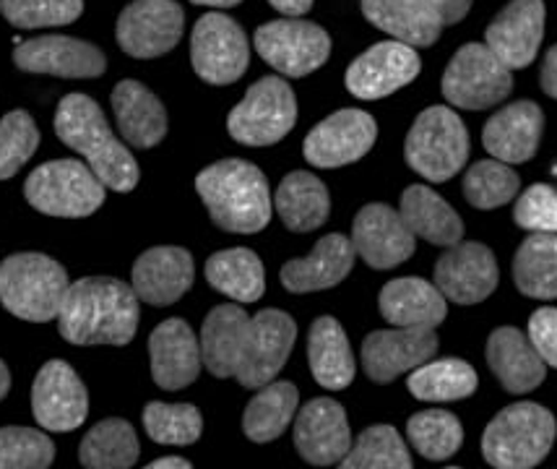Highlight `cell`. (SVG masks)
I'll return each mask as SVG.
<instances>
[{
	"mask_svg": "<svg viewBox=\"0 0 557 469\" xmlns=\"http://www.w3.org/2000/svg\"><path fill=\"white\" fill-rule=\"evenodd\" d=\"M58 329L71 345H128L138 329V295L112 276H86L69 284Z\"/></svg>",
	"mask_w": 557,
	"mask_h": 469,
	"instance_id": "1",
	"label": "cell"
},
{
	"mask_svg": "<svg viewBox=\"0 0 557 469\" xmlns=\"http://www.w3.org/2000/svg\"><path fill=\"white\" fill-rule=\"evenodd\" d=\"M55 134L65 147L84 155L104 186L117 194H128L136 188L138 164L134 155L112 134L95 99L86 95L63 97L55 112Z\"/></svg>",
	"mask_w": 557,
	"mask_h": 469,
	"instance_id": "2",
	"label": "cell"
},
{
	"mask_svg": "<svg viewBox=\"0 0 557 469\" xmlns=\"http://www.w3.org/2000/svg\"><path fill=\"white\" fill-rule=\"evenodd\" d=\"M198 196L211 220L227 233L253 235L271 222V194L267 175L245 160L209 164L196 177Z\"/></svg>",
	"mask_w": 557,
	"mask_h": 469,
	"instance_id": "3",
	"label": "cell"
},
{
	"mask_svg": "<svg viewBox=\"0 0 557 469\" xmlns=\"http://www.w3.org/2000/svg\"><path fill=\"white\" fill-rule=\"evenodd\" d=\"M557 425L549 409L534 402H516L497 412L482 435V454L497 469H529L547 457Z\"/></svg>",
	"mask_w": 557,
	"mask_h": 469,
	"instance_id": "4",
	"label": "cell"
},
{
	"mask_svg": "<svg viewBox=\"0 0 557 469\" xmlns=\"http://www.w3.org/2000/svg\"><path fill=\"white\" fill-rule=\"evenodd\" d=\"M69 293V274L42 254H16L0 263V303L16 319L45 323L58 319Z\"/></svg>",
	"mask_w": 557,
	"mask_h": 469,
	"instance_id": "5",
	"label": "cell"
},
{
	"mask_svg": "<svg viewBox=\"0 0 557 469\" xmlns=\"http://www.w3.org/2000/svg\"><path fill=\"white\" fill-rule=\"evenodd\" d=\"M404 157L417 175L430 183H446L469 160L467 125L454 110L428 108L417 115L404 144Z\"/></svg>",
	"mask_w": 557,
	"mask_h": 469,
	"instance_id": "6",
	"label": "cell"
},
{
	"mask_svg": "<svg viewBox=\"0 0 557 469\" xmlns=\"http://www.w3.org/2000/svg\"><path fill=\"white\" fill-rule=\"evenodd\" d=\"M104 183L78 160H55L26 177L24 196L37 211L50 217H89L104 203Z\"/></svg>",
	"mask_w": 557,
	"mask_h": 469,
	"instance_id": "7",
	"label": "cell"
},
{
	"mask_svg": "<svg viewBox=\"0 0 557 469\" xmlns=\"http://www.w3.org/2000/svg\"><path fill=\"white\" fill-rule=\"evenodd\" d=\"M297 99L284 78H258L243 102L230 112L227 131L245 147H271L295 128Z\"/></svg>",
	"mask_w": 557,
	"mask_h": 469,
	"instance_id": "8",
	"label": "cell"
},
{
	"mask_svg": "<svg viewBox=\"0 0 557 469\" xmlns=\"http://www.w3.org/2000/svg\"><path fill=\"white\" fill-rule=\"evenodd\" d=\"M513 89V76L487 45L469 42L450 58L443 74V97L461 110H485L503 102Z\"/></svg>",
	"mask_w": 557,
	"mask_h": 469,
	"instance_id": "9",
	"label": "cell"
},
{
	"mask_svg": "<svg viewBox=\"0 0 557 469\" xmlns=\"http://www.w3.org/2000/svg\"><path fill=\"white\" fill-rule=\"evenodd\" d=\"M253 45L271 69L289 78H302L329 61L331 37L326 29L300 18H278L258 26Z\"/></svg>",
	"mask_w": 557,
	"mask_h": 469,
	"instance_id": "10",
	"label": "cell"
},
{
	"mask_svg": "<svg viewBox=\"0 0 557 469\" xmlns=\"http://www.w3.org/2000/svg\"><path fill=\"white\" fill-rule=\"evenodd\" d=\"M190 61L196 74L207 84L224 87L235 84L248 71V37L235 18L224 13H207L194 26L190 37Z\"/></svg>",
	"mask_w": 557,
	"mask_h": 469,
	"instance_id": "11",
	"label": "cell"
},
{
	"mask_svg": "<svg viewBox=\"0 0 557 469\" xmlns=\"http://www.w3.org/2000/svg\"><path fill=\"white\" fill-rule=\"evenodd\" d=\"M297 340V323L289 313L276 308H267L253 316L245 334L240 362H237L235 379L245 388H261L274 381V375L284 368L292 347Z\"/></svg>",
	"mask_w": 557,
	"mask_h": 469,
	"instance_id": "12",
	"label": "cell"
},
{
	"mask_svg": "<svg viewBox=\"0 0 557 469\" xmlns=\"http://www.w3.org/2000/svg\"><path fill=\"white\" fill-rule=\"evenodd\" d=\"M183 9L175 0H134L117 16V45L131 58H159L181 42Z\"/></svg>",
	"mask_w": 557,
	"mask_h": 469,
	"instance_id": "13",
	"label": "cell"
},
{
	"mask_svg": "<svg viewBox=\"0 0 557 469\" xmlns=\"http://www.w3.org/2000/svg\"><path fill=\"white\" fill-rule=\"evenodd\" d=\"M377 125L364 110H339L305 136L302 155L313 168L334 170L362 160L373 149Z\"/></svg>",
	"mask_w": 557,
	"mask_h": 469,
	"instance_id": "14",
	"label": "cell"
},
{
	"mask_svg": "<svg viewBox=\"0 0 557 469\" xmlns=\"http://www.w3.org/2000/svg\"><path fill=\"white\" fill-rule=\"evenodd\" d=\"M32 412L45 431H76L89 412V394L76 371L63 360L45 362L32 386Z\"/></svg>",
	"mask_w": 557,
	"mask_h": 469,
	"instance_id": "15",
	"label": "cell"
},
{
	"mask_svg": "<svg viewBox=\"0 0 557 469\" xmlns=\"http://www.w3.org/2000/svg\"><path fill=\"white\" fill-rule=\"evenodd\" d=\"M420 55L414 48L396 42H377L364 50L360 58L347 69V89L357 99H383L420 74Z\"/></svg>",
	"mask_w": 557,
	"mask_h": 469,
	"instance_id": "16",
	"label": "cell"
},
{
	"mask_svg": "<svg viewBox=\"0 0 557 469\" xmlns=\"http://www.w3.org/2000/svg\"><path fill=\"white\" fill-rule=\"evenodd\" d=\"M13 63L29 74L61 78H97L108 69V58L97 45L76 37H37L13 50Z\"/></svg>",
	"mask_w": 557,
	"mask_h": 469,
	"instance_id": "17",
	"label": "cell"
},
{
	"mask_svg": "<svg viewBox=\"0 0 557 469\" xmlns=\"http://www.w3.org/2000/svg\"><path fill=\"white\" fill-rule=\"evenodd\" d=\"M351 246L373 269H394L412 259L414 233L396 209L386 203H368L351 224Z\"/></svg>",
	"mask_w": 557,
	"mask_h": 469,
	"instance_id": "18",
	"label": "cell"
},
{
	"mask_svg": "<svg viewBox=\"0 0 557 469\" xmlns=\"http://www.w3.org/2000/svg\"><path fill=\"white\" fill-rule=\"evenodd\" d=\"M435 287L459 306L487 300L497 287V261L482 243H456L435 263Z\"/></svg>",
	"mask_w": 557,
	"mask_h": 469,
	"instance_id": "19",
	"label": "cell"
},
{
	"mask_svg": "<svg viewBox=\"0 0 557 469\" xmlns=\"http://www.w3.org/2000/svg\"><path fill=\"white\" fill-rule=\"evenodd\" d=\"M437 353L433 329L396 326L368 334L362 342V366L370 381L391 383L401 373L414 371Z\"/></svg>",
	"mask_w": 557,
	"mask_h": 469,
	"instance_id": "20",
	"label": "cell"
},
{
	"mask_svg": "<svg viewBox=\"0 0 557 469\" xmlns=\"http://www.w3.org/2000/svg\"><path fill=\"white\" fill-rule=\"evenodd\" d=\"M545 37V3L542 0H510L487 26L485 42L506 69H527L536 58Z\"/></svg>",
	"mask_w": 557,
	"mask_h": 469,
	"instance_id": "21",
	"label": "cell"
},
{
	"mask_svg": "<svg viewBox=\"0 0 557 469\" xmlns=\"http://www.w3.org/2000/svg\"><path fill=\"white\" fill-rule=\"evenodd\" d=\"M295 446L308 465H339L351 448L347 412L339 402H308L295 420Z\"/></svg>",
	"mask_w": 557,
	"mask_h": 469,
	"instance_id": "22",
	"label": "cell"
},
{
	"mask_svg": "<svg viewBox=\"0 0 557 469\" xmlns=\"http://www.w3.org/2000/svg\"><path fill=\"white\" fill-rule=\"evenodd\" d=\"M151 375L164 392L190 386L201 373V345L183 319L162 321L149 336Z\"/></svg>",
	"mask_w": 557,
	"mask_h": 469,
	"instance_id": "23",
	"label": "cell"
},
{
	"mask_svg": "<svg viewBox=\"0 0 557 469\" xmlns=\"http://www.w3.org/2000/svg\"><path fill=\"white\" fill-rule=\"evenodd\" d=\"M542 131H545V112L540 110V104L521 99L490 118L482 131V144L495 160L521 164L536 155Z\"/></svg>",
	"mask_w": 557,
	"mask_h": 469,
	"instance_id": "24",
	"label": "cell"
},
{
	"mask_svg": "<svg viewBox=\"0 0 557 469\" xmlns=\"http://www.w3.org/2000/svg\"><path fill=\"white\" fill-rule=\"evenodd\" d=\"M194 284V256L185 248L162 246L138 256L134 263V289L149 306H172Z\"/></svg>",
	"mask_w": 557,
	"mask_h": 469,
	"instance_id": "25",
	"label": "cell"
},
{
	"mask_svg": "<svg viewBox=\"0 0 557 469\" xmlns=\"http://www.w3.org/2000/svg\"><path fill=\"white\" fill-rule=\"evenodd\" d=\"M357 250L349 237L339 233L321 237L313 254L305 259L287 261L282 267V284L289 293H315L336 287L355 267Z\"/></svg>",
	"mask_w": 557,
	"mask_h": 469,
	"instance_id": "26",
	"label": "cell"
},
{
	"mask_svg": "<svg viewBox=\"0 0 557 469\" xmlns=\"http://www.w3.org/2000/svg\"><path fill=\"white\" fill-rule=\"evenodd\" d=\"M487 362L510 394H529L545 381L547 362L536 355L532 342L519 329H495L487 340Z\"/></svg>",
	"mask_w": 557,
	"mask_h": 469,
	"instance_id": "27",
	"label": "cell"
},
{
	"mask_svg": "<svg viewBox=\"0 0 557 469\" xmlns=\"http://www.w3.org/2000/svg\"><path fill=\"white\" fill-rule=\"evenodd\" d=\"M112 110L117 128L131 147L151 149L168 134V112L151 89L125 78L112 89Z\"/></svg>",
	"mask_w": 557,
	"mask_h": 469,
	"instance_id": "28",
	"label": "cell"
},
{
	"mask_svg": "<svg viewBox=\"0 0 557 469\" xmlns=\"http://www.w3.org/2000/svg\"><path fill=\"white\" fill-rule=\"evenodd\" d=\"M381 316L394 326L435 329L446 319V295L420 276H401L381 289Z\"/></svg>",
	"mask_w": 557,
	"mask_h": 469,
	"instance_id": "29",
	"label": "cell"
},
{
	"mask_svg": "<svg viewBox=\"0 0 557 469\" xmlns=\"http://www.w3.org/2000/svg\"><path fill=\"white\" fill-rule=\"evenodd\" d=\"M370 24L409 48H430L443 32V22L422 0H362Z\"/></svg>",
	"mask_w": 557,
	"mask_h": 469,
	"instance_id": "30",
	"label": "cell"
},
{
	"mask_svg": "<svg viewBox=\"0 0 557 469\" xmlns=\"http://www.w3.org/2000/svg\"><path fill=\"white\" fill-rule=\"evenodd\" d=\"M250 316L240 306H216L201 329V360L216 379H230L240 362Z\"/></svg>",
	"mask_w": 557,
	"mask_h": 469,
	"instance_id": "31",
	"label": "cell"
},
{
	"mask_svg": "<svg viewBox=\"0 0 557 469\" xmlns=\"http://www.w3.org/2000/svg\"><path fill=\"white\" fill-rule=\"evenodd\" d=\"M308 362L315 381L329 392H342L355 381V355L342 323L331 316L313 321L308 334Z\"/></svg>",
	"mask_w": 557,
	"mask_h": 469,
	"instance_id": "32",
	"label": "cell"
},
{
	"mask_svg": "<svg viewBox=\"0 0 557 469\" xmlns=\"http://www.w3.org/2000/svg\"><path fill=\"white\" fill-rule=\"evenodd\" d=\"M401 220L417 237L433 246L450 248L461 243L463 222L454 209L428 186H409L401 194Z\"/></svg>",
	"mask_w": 557,
	"mask_h": 469,
	"instance_id": "33",
	"label": "cell"
},
{
	"mask_svg": "<svg viewBox=\"0 0 557 469\" xmlns=\"http://www.w3.org/2000/svg\"><path fill=\"white\" fill-rule=\"evenodd\" d=\"M274 207L292 233H310L329 220L331 198L313 173L297 170L278 183Z\"/></svg>",
	"mask_w": 557,
	"mask_h": 469,
	"instance_id": "34",
	"label": "cell"
},
{
	"mask_svg": "<svg viewBox=\"0 0 557 469\" xmlns=\"http://www.w3.org/2000/svg\"><path fill=\"white\" fill-rule=\"evenodd\" d=\"M207 280L211 287L237 303L261 300L263 289H267L263 263L248 248L219 250L211 256L207 261Z\"/></svg>",
	"mask_w": 557,
	"mask_h": 469,
	"instance_id": "35",
	"label": "cell"
},
{
	"mask_svg": "<svg viewBox=\"0 0 557 469\" xmlns=\"http://www.w3.org/2000/svg\"><path fill=\"white\" fill-rule=\"evenodd\" d=\"M513 280L519 293L536 300L557 297V233H532L513 259Z\"/></svg>",
	"mask_w": 557,
	"mask_h": 469,
	"instance_id": "36",
	"label": "cell"
},
{
	"mask_svg": "<svg viewBox=\"0 0 557 469\" xmlns=\"http://www.w3.org/2000/svg\"><path fill=\"white\" fill-rule=\"evenodd\" d=\"M297 388L289 381H276L261 386L253 399L248 402L243 415V431L256 444H269L287 431V425L297 412Z\"/></svg>",
	"mask_w": 557,
	"mask_h": 469,
	"instance_id": "37",
	"label": "cell"
},
{
	"mask_svg": "<svg viewBox=\"0 0 557 469\" xmlns=\"http://www.w3.org/2000/svg\"><path fill=\"white\" fill-rule=\"evenodd\" d=\"M78 459L89 469H128L138 459V439L131 422L110 418L97 422L78 448Z\"/></svg>",
	"mask_w": 557,
	"mask_h": 469,
	"instance_id": "38",
	"label": "cell"
},
{
	"mask_svg": "<svg viewBox=\"0 0 557 469\" xmlns=\"http://www.w3.org/2000/svg\"><path fill=\"white\" fill-rule=\"evenodd\" d=\"M409 392L422 402L467 399L476 392V371L459 358L428 360L409 375Z\"/></svg>",
	"mask_w": 557,
	"mask_h": 469,
	"instance_id": "39",
	"label": "cell"
},
{
	"mask_svg": "<svg viewBox=\"0 0 557 469\" xmlns=\"http://www.w3.org/2000/svg\"><path fill=\"white\" fill-rule=\"evenodd\" d=\"M344 469H412V457L399 431L391 425H373L360 433L357 444L339 461Z\"/></svg>",
	"mask_w": 557,
	"mask_h": 469,
	"instance_id": "40",
	"label": "cell"
},
{
	"mask_svg": "<svg viewBox=\"0 0 557 469\" xmlns=\"http://www.w3.org/2000/svg\"><path fill=\"white\" fill-rule=\"evenodd\" d=\"M407 435L417 454L430 461H443L461 448L463 428L459 418L446 409H428V412H417L414 418H409Z\"/></svg>",
	"mask_w": 557,
	"mask_h": 469,
	"instance_id": "41",
	"label": "cell"
},
{
	"mask_svg": "<svg viewBox=\"0 0 557 469\" xmlns=\"http://www.w3.org/2000/svg\"><path fill=\"white\" fill-rule=\"evenodd\" d=\"M519 175L500 160H482L463 175V196L474 209H497L519 194Z\"/></svg>",
	"mask_w": 557,
	"mask_h": 469,
	"instance_id": "42",
	"label": "cell"
},
{
	"mask_svg": "<svg viewBox=\"0 0 557 469\" xmlns=\"http://www.w3.org/2000/svg\"><path fill=\"white\" fill-rule=\"evenodd\" d=\"M144 428L154 444L190 446L201 439L203 420L194 405H164L151 402L144 409Z\"/></svg>",
	"mask_w": 557,
	"mask_h": 469,
	"instance_id": "43",
	"label": "cell"
},
{
	"mask_svg": "<svg viewBox=\"0 0 557 469\" xmlns=\"http://www.w3.org/2000/svg\"><path fill=\"white\" fill-rule=\"evenodd\" d=\"M55 446L42 431L32 428H0V469H48Z\"/></svg>",
	"mask_w": 557,
	"mask_h": 469,
	"instance_id": "44",
	"label": "cell"
},
{
	"mask_svg": "<svg viewBox=\"0 0 557 469\" xmlns=\"http://www.w3.org/2000/svg\"><path fill=\"white\" fill-rule=\"evenodd\" d=\"M39 147V131L29 112L13 110L0 121V181H9Z\"/></svg>",
	"mask_w": 557,
	"mask_h": 469,
	"instance_id": "45",
	"label": "cell"
},
{
	"mask_svg": "<svg viewBox=\"0 0 557 469\" xmlns=\"http://www.w3.org/2000/svg\"><path fill=\"white\" fill-rule=\"evenodd\" d=\"M0 11L18 29L73 24L84 11V0H0Z\"/></svg>",
	"mask_w": 557,
	"mask_h": 469,
	"instance_id": "46",
	"label": "cell"
},
{
	"mask_svg": "<svg viewBox=\"0 0 557 469\" xmlns=\"http://www.w3.org/2000/svg\"><path fill=\"white\" fill-rule=\"evenodd\" d=\"M513 220L532 233H557V188L536 183L516 201Z\"/></svg>",
	"mask_w": 557,
	"mask_h": 469,
	"instance_id": "47",
	"label": "cell"
},
{
	"mask_svg": "<svg viewBox=\"0 0 557 469\" xmlns=\"http://www.w3.org/2000/svg\"><path fill=\"white\" fill-rule=\"evenodd\" d=\"M529 342L547 366L557 368V308L534 310L529 319Z\"/></svg>",
	"mask_w": 557,
	"mask_h": 469,
	"instance_id": "48",
	"label": "cell"
},
{
	"mask_svg": "<svg viewBox=\"0 0 557 469\" xmlns=\"http://www.w3.org/2000/svg\"><path fill=\"white\" fill-rule=\"evenodd\" d=\"M422 3L441 18L443 26L459 24L469 9H472V0H422Z\"/></svg>",
	"mask_w": 557,
	"mask_h": 469,
	"instance_id": "49",
	"label": "cell"
},
{
	"mask_svg": "<svg viewBox=\"0 0 557 469\" xmlns=\"http://www.w3.org/2000/svg\"><path fill=\"white\" fill-rule=\"evenodd\" d=\"M540 82H542V89H545V95L557 99V45L547 50L545 63H542Z\"/></svg>",
	"mask_w": 557,
	"mask_h": 469,
	"instance_id": "50",
	"label": "cell"
},
{
	"mask_svg": "<svg viewBox=\"0 0 557 469\" xmlns=\"http://www.w3.org/2000/svg\"><path fill=\"white\" fill-rule=\"evenodd\" d=\"M271 5L278 13H284V16L289 18H297V16H305L310 9H313V0H269Z\"/></svg>",
	"mask_w": 557,
	"mask_h": 469,
	"instance_id": "51",
	"label": "cell"
},
{
	"mask_svg": "<svg viewBox=\"0 0 557 469\" xmlns=\"http://www.w3.org/2000/svg\"><path fill=\"white\" fill-rule=\"evenodd\" d=\"M149 469H190V461L181 457H164V459L151 461Z\"/></svg>",
	"mask_w": 557,
	"mask_h": 469,
	"instance_id": "52",
	"label": "cell"
},
{
	"mask_svg": "<svg viewBox=\"0 0 557 469\" xmlns=\"http://www.w3.org/2000/svg\"><path fill=\"white\" fill-rule=\"evenodd\" d=\"M196 5H211V9H232V5L243 3V0H190Z\"/></svg>",
	"mask_w": 557,
	"mask_h": 469,
	"instance_id": "53",
	"label": "cell"
},
{
	"mask_svg": "<svg viewBox=\"0 0 557 469\" xmlns=\"http://www.w3.org/2000/svg\"><path fill=\"white\" fill-rule=\"evenodd\" d=\"M9 388H11V373H9V368H5V362L0 360V399L9 394Z\"/></svg>",
	"mask_w": 557,
	"mask_h": 469,
	"instance_id": "54",
	"label": "cell"
}]
</instances>
